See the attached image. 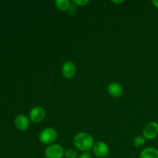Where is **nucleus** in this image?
Segmentation results:
<instances>
[{"label": "nucleus", "instance_id": "1", "mask_svg": "<svg viewBox=\"0 0 158 158\" xmlns=\"http://www.w3.org/2000/svg\"><path fill=\"white\" fill-rule=\"evenodd\" d=\"M73 143L77 149L83 152L92 150L95 143L92 135L86 132H80L76 134L73 140Z\"/></svg>", "mask_w": 158, "mask_h": 158}, {"label": "nucleus", "instance_id": "2", "mask_svg": "<svg viewBox=\"0 0 158 158\" xmlns=\"http://www.w3.org/2000/svg\"><path fill=\"white\" fill-rule=\"evenodd\" d=\"M57 138H58V133L56 130L50 127L44 128L39 134V140L40 143L47 146L55 143Z\"/></svg>", "mask_w": 158, "mask_h": 158}, {"label": "nucleus", "instance_id": "3", "mask_svg": "<svg viewBox=\"0 0 158 158\" xmlns=\"http://www.w3.org/2000/svg\"><path fill=\"white\" fill-rule=\"evenodd\" d=\"M64 149L59 143H52L46 147L44 151L46 158H63L64 157Z\"/></svg>", "mask_w": 158, "mask_h": 158}, {"label": "nucleus", "instance_id": "4", "mask_svg": "<svg viewBox=\"0 0 158 158\" xmlns=\"http://www.w3.org/2000/svg\"><path fill=\"white\" fill-rule=\"evenodd\" d=\"M46 116V110L40 106H34L30 110L29 114V118L31 122L34 123H40L45 120Z\"/></svg>", "mask_w": 158, "mask_h": 158}, {"label": "nucleus", "instance_id": "5", "mask_svg": "<svg viewBox=\"0 0 158 158\" xmlns=\"http://www.w3.org/2000/svg\"><path fill=\"white\" fill-rule=\"evenodd\" d=\"M143 136L145 139L153 140L158 136V123L157 122H150L145 126L143 131Z\"/></svg>", "mask_w": 158, "mask_h": 158}, {"label": "nucleus", "instance_id": "6", "mask_svg": "<svg viewBox=\"0 0 158 158\" xmlns=\"http://www.w3.org/2000/svg\"><path fill=\"white\" fill-rule=\"evenodd\" d=\"M92 150L94 155L100 158L106 157L110 152L109 146L103 141H98L94 143Z\"/></svg>", "mask_w": 158, "mask_h": 158}, {"label": "nucleus", "instance_id": "7", "mask_svg": "<svg viewBox=\"0 0 158 158\" xmlns=\"http://www.w3.org/2000/svg\"><path fill=\"white\" fill-rule=\"evenodd\" d=\"M61 73L66 79H71L77 73V66L72 61H66L63 63L61 68Z\"/></svg>", "mask_w": 158, "mask_h": 158}, {"label": "nucleus", "instance_id": "8", "mask_svg": "<svg viewBox=\"0 0 158 158\" xmlns=\"http://www.w3.org/2000/svg\"><path fill=\"white\" fill-rule=\"evenodd\" d=\"M15 126L19 131H25L29 128L30 120L24 114H19L15 119Z\"/></svg>", "mask_w": 158, "mask_h": 158}, {"label": "nucleus", "instance_id": "9", "mask_svg": "<svg viewBox=\"0 0 158 158\" xmlns=\"http://www.w3.org/2000/svg\"><path fill=\"white\" fill-rule=\"evenodd\" d=\"M107 91L111 97L114 98H118L121 97L123 93L122 85L118 82H112L107 86Z\"/></svg>", "mask_w": 158, "mask_h": 158}, {"label": "nucleus", "instance_id": "10", "mask_svg": "<svg viewBox=\"0 0 158 158\" xmlns=\"http://www.w3.org/2000/svg\"><path fill=\"white\" fill-rule=\"evenodd\" d=\"M140 158H158V150L155 148H147L142 150Z\"/></svg>", "mask_w": 158, "mask_h": 158}, {"label": "nucleus", "instance_id": "11", "mask_svg": "<svg viewBox=\"0 0 158 158\" xmlns=\"http://www.w3.org/2000/svg\"><path fill=\"white\" fill-rule=\"evenodd\" d=\"M54 3H55L56 9L60 11L68 10L71 4L69 0H56Z\"/></svg>", "mask_w": 158, "mask_h": 158}, {"label": "nucleus", "instance_id": "12", "mask_svg": "<svg viewBox=\"0 0 158 158\" xmlns=\"http://www.w3.org/2000/svg\"><path fill=\"white\" fill-rule=\"evenodd\" d=\"M145 143H146V139L143 135L137 136L134 140V146L136 148H140V147L143 146Z\"/></svg>", "mask_w": 158, "mask_h": 158}, {"label": "nucleus", "instance_id": "13", "mask_svg": "<svg viewBox=\"0 0 158 158\" xmlns=\"http://www.w3.org/2000/svg\"><path fill=\"white\" fill-rule=\"evenodd\" d=\"M64 157L66 158H77L78 157V153L73 148H69V149L65 151Z\"/></svg>", "mask_w": 158, "mask_h": 158}, {"label": "nucleus", "instance_id": "14", "mask_svg": "<svg viewBox=\"0 0 158 158\" xmlns=\"http://www.w3.org/2000/svg\"><path fill=\"white\" fill-rule=\"evenodd\" d=\"M72 2L77 6H85L89 3V0H73Z\"/></svg>", "mask_w": 158, "mask_h": 158}, {"label": "nucleus", "instance_id": "15", "mask_svg": "<svg viewBox=\"0 0 158 158\" xmlns=\"http://www.w3.org/2000/svg\"><path fill=\"white\" fill-rule=\"evenodd\" d=\"M68 11H69V13L71 14V15L76 14V13H77V6H76L75 4H73V3L72 2L70 4V6H69Z\"/></svg>", "mask_w": 158, "mask_h": 158}, {"label": "nucleus", "instance_id": "16", "mask_svg": "<svg viewBox=\"0 0 158 158\" xmlns=\"http://www.w3.org/2000/svg\"><path fill=\"white\" fill-rule=\"evenodd\" d=\"M78 158H92V154L89 151L83 152L82 154H80Z\"/></svg>", "mask_w": 158, "mask_h": 158}, {"label": "nucleus", "instance_id": "17", "mask_svg": "<svg viewBox=\"0 0 158 158\" xmlns=\"http://www.w3.org/2000/svg\"><path fill=\"white\" fill-rule=\"evenodd\" d=\"M151 3L154 5V7L157 8L158 9V0H153V1H151Z\"/></svg>", "mask_w": 158, "mask_h": 158}, {"label": "nucleus", "instance_id": "18", "mask_svg": "<svg viewBox=\"0 0 158 158\" xmlns=\"http://www.w3.org/2000/svg\"><path fill=\"white\" fill-rule=\"evenodd\" d=\"M123 0H120V1H112V2L115 3V4H120V3H123Z\"/></svg>", "mask_w": 158, "mask_h": 158}, {"label": "nucleus", "instance_id": "19", "mask_svg": "<svg viewBox=\"0 0 158 158\" xmlns=\"http://www.w3.org/2000/svg\"><path fill=\"white\" fill-rule=\"evenodd\" d=\"M104 158H110V157H104Z\"/></svg>", "mask_w": 158, "mask_h": 158}]
</instances>
